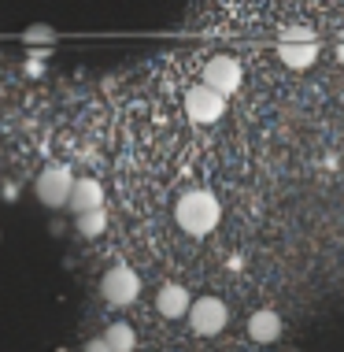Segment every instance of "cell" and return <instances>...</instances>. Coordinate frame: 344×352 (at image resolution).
Listing matches in <instances>:
<instances>
[{"mask_svg":"<svg viewBox=\"0 0 344 352\" xmlns=\"http://www.w3.org/2000/svg\"><path fill=\"white\" fill-rule=\"evenodd\" d=\"M174 219H178V226L185 234L204 237V234H211L218 226L222 208H218L215 193H207V189H189V193H181V201L174 208Z\"/></svg>","mask_w":344,"mask_h":352,"instance_id":"1","label":"cell"},{"mask_svg":"<svg viewBox=\"0 0 344 352\" xmlns=\"http://www.w3.org/2000/svg\"><path fill=\"white\" fill-rule=\"evenodd\" d=\"M278 56L285 60V67H293V71L311 67V63L319 60V37H314L311 30H303V26L282 30V37H278Z\"/></svg>","mask_w":344,"mask_h":352,"instance_id":"2","label":"cell"},{"mask_svg":"<svg viewBox=\"0 0 344 352\" xmlns=\"http://www.w3.org/2000/svg\"><path fill=\"white\" fill-rule=\"evenodd\" d=\"M100 297L115 304V308H126V304H133L141 297V278H137V271L126 267V263H115V267L104 271V278H100Z\"/></svg>","mask_w":344,"mask_h":352,"instance_id":"3","label":"cell"},{"mask_svg":"<svg viewBox=\"0 0 344 352\" xmlns=\"http://www.w3.org/2000/svg\"><path fill=\"white\" fill-rule=\"evenodd\" d=\"M185 319H189V327H193L196 338H215V334H222V330H226L229 308L218 297H196L193 304H189Z\"/></svg>","mask_w":344,"mask_h":352,"instance_id":"4","label":"cell"},{"mask_svg":"<svg viewBox=\"0 0 344 352\" xmlns=\"http://www.w3.org/2000/svg\"><path fill=\"white\" fill-rule=\"evenodd\" d=\"M71 186H74V175L60 164L45 167L41 175L34 178V197L41 201L45 208H67V197H71Z\"/></svg>","mask_w":344,"mask_h":352,"instance_id":"5","label":"cell"},{"mask_svg":"<svg viewBox=\"0 0 344 352\" xmlns=\"http://www.w3.org/2000/svg\"><path fill=\"white\" fill-rule=\"evenodd\" d=\"M222 111H226V97L218 89H211V85H193V89L185 93V116L200 122V126H211V122L222 119Z\"/></svg>","mask_w":344,"mask_h":352,"instance_id":"6","label":"cell"},{"mask_svg":"<svg viewBox=\"0 0 344 352\" xmlns=\"http://www.w3.org/2000/svg\"><path fill=\"white\" fill-rule=\"evenodd\" d=\"M241 78H244V71L233 56H211V60L204 63V85L218 89L222 97H229L233 89H241Z\"/></svg>","mask_w":344,"mask_h":352,"instance_id":"7","label":"cell"},{"mask_svg":"<svg viewBox=\"0 0 344 352\" xmlns=\"http://www.w3.org/2000/svg\"><path fill=\"white\" fill-rule=\"evenodd\" d=\"M93 208H104V186L97 178H74L71 197H67V212L82 215V212H93Z\"/></svg>","mask_w":344,"mask_h":352,"instance_id":"8","label":"cell"},{"mask_svg":"<svg viewBox=\"0 0 344 352\" xmlns=\"http://www.w3.org/2000/svg\"><path fill=\"white\" fill-rule=\"evenodd\" d=\"M282 330H285V322L274 308H260L248 319V338H252L255 345H274V341L282 338Z\"/></svg>","mask_w":344,"mask_h":352,"instance_id":"9","label":"cell"},{"mask_svg":"<svg viewBox=\"0 0 344 352\" xmlns=\"http://www.w3.org/2000/svg\"><path fill=\"white\" fill-rule=\"evenodd\" d=\"M189 304H193V297H189V289L178 282H167L163 289L156 293V311L163 319H181L189 311Z\"/></svg>","mask_w":344,"mask_h":352,"instance_id":"10","label":"cell"},{"mask_svg":"<svg viewBox=\"0 0 344 352\" xmlns=\"http://www.w3.org/2000/svg\"><path fill=\"white\" fill-rule=\"evenodd\" d=\"M104 341L111 345V352H133L137 349V334H133L130 322H111V327L104 330Z\"/></svg>","mask_w":344,"mask_h":352,"instance_id":"11","label":"cell"},{"mask_svg":"<svg viewBox=\"0 0 344 352\" xmlns=\"http://www.w3.org/2000/svg\"><path fill=\"white\" fill-rule=\"evenodd\" d=\"M74 219H78V234L82 237H100L104 230H108V212H104V208H93V212H82Z\"/></svg>","mask_w":344,"mask_h":352,"instance_id":"12","label":"cell"},{"mask_svg":"<svg viewBox=\"0 0 344 352\" xmlns=\"http://www.w3.org/2000/svg\"><path fill=\"white\" fill-rule=\"evenodd\" d=\"M52 30H49V26H30V34H26V41H52Z\"/></svg>","mask_w":344,"mask_h":352,"instance_id":"13","label":"cell"},{"mask_svg":"<svg viewBox=\"0 0 344 352\" xmlns=\"http://www.w3.org/2000/svg\"><path fill=\"white\" fill-rule=\"evenodd\" d=\"M82 352H111V345L104 341V334L100 338H93V341H85V349Z\"/></svg>","mask_w":344,"mask_h":352,"instance_id":"14","label":"cell"},{"mask_svg":"<svg viewBox=\"0 0 344 352\" xmlns=\"http://www.w3.org/2000/svg\"><path fill=\"white\" fill-rule=\"evenodd\" d=\"M337 60H341V63H344V41H341V45H337Z\"/></svg>","mask_w":344,"mask_h":352,"instance_id":"15","label":"cell"}]
</instances>
